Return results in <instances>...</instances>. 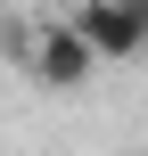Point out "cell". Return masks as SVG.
<instances>
[{
	"label": "cell",
	"instance_id": "cell-1",
	"mask_svg": "<svg viewBox=\"0 0 148 156\" xmlns=\"http://www.w3.org/2000/svg\"><path fill=\"white\" fill-rule=\"evenodd\" d=\"M66 25L91 41L99 66H140L148 58V0H74Z\"/></svg>",
	"mask_w": 148,
	"mask_h": 156
},
{
	"label": "cell",
	"instance_id": "cell-2",
	"mask_svg": "<svg viewBox=\"0 0 148 156\" xmlns=\"http://www.w3.org/2000/svg\"><path fill=\"white\" fill-rule=\"evenodd\" d=\"M16 58H25V74H33L41 90H82V82L99 74V58H91V41H82V33L66 25V16H58V25H33Z\"/></svg>",
	"mask_w": 148,
	"mask_h": 156
}]
</instances>
